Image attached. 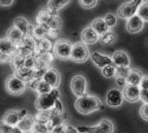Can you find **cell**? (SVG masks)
<instances>
[{
  "label": "cell",
  "mask_w": 148,
  "mask_h": 133,
  "mask_svg": "<svg viewBox=\"0 0 148 133\" xmlns=\"http://www.w3.org/2000/svg\"><path fill=\"white\" fill-rule=\"evenodd\" d=\"M13 133H25L24 131H22L18 127H14V130H13Z\"/></svg>",
  "instance_id": "obj_51"
},
{
  "label": "cell",
  "mask_w": 148,
  "mask_h": 133,
  "mask_svg": "<svg viewBox=\"0 0 148 133\" xmlns=\"http://www.w3.org/2000/svg\"><path fill=\"white\" fill-rule=\"evenodd\" d=\"M29 86L34 91H36L38 96L39 95H44V94H48L52 90V87L50 85H48L46 82H45L43 79L35 80L32 83H31L29 85Z\"/></svg>",
  "instance_id": "obj_21"
},
{
  "label": "cell",
  "mask_w": 148,
  "mask_h": 133,
  "mask_svg": "<svg viewBox=\"0 0 148 133\" xmlns=\"http://www.w3.org/2000/svg\"><path fill=\"white\" fill-rule=\"evenodd\" d=\"M55 100L52 96L48 94L39 95L35 101V108L38 110H49L54 109Z\"/></svg>",
  "instance_id": "obj_11"
},
{
  "label": "cell",
  "mask_w": 148,
  "mask_h": 133,
  "mask_svg": "<svg viewBox=\"0 0 148 133\" xmlns=\"http://www.w3.org/2000/svg\"><path fill=\"white\" fill-rule=\"evenodd\" d=\"M123 91L119 89H111L106 97V103L110 107H119L124 102Z\"/></svg>",
  "instance_id": "obj_10"
},
{
  "label": "cell",
  "mask_w": 148,
  "mask_h": 133,
  "mask_svg": "<svg viewBox=\"0 0 148 133\" xmlns=\"http://www.w3.org/2000/svg\"><path fill=\"white\" fill-rule=\"evenodd\" d=\"M12 58V56L0 52V63H5L11 62Z\"/></svg>",
  "instance_id": "obj_46"
},
{
  "label": "cell",
  "mask_w": 148,
  "mask_h": 133,
  "mask_svg": "<svg viewBox=\"0 0 148 133\" xmlns=\"http://www.w3.org/2000/svg\"><path fill=\"white\" fill-rule=\"evenodd\" d=\"M51 30L45 25H36L33 26L32 36L38 41L43 38H49Z\"/></svg>",
  "instance_id": "obj_20"
},
{
  "label": "cell",
  "mask_w": 148,
  "mask_h": 133,
  "mask_svg": "<svg viewBox=\"0 0 148 133\" xmlns=\"http://www.w3.org/2000/svg\"><path fill=\"white\" fill-rule=\"evenodd\" d=\"M6 38H8L10 41L14 43L17 45H19V44L22 42V40L25 38V35L22 31H20L18 28L12 26L9 28L6 31Z\"/></svg>",
  "instance_id": "obj_24"
},
{
  "label": "cell",
  "mask_w": 148,
  "mask_h": 133,
  "mask_svg": "<svg viewBox=\"0 0 148 133\" xmlns=\"http://www.w3.org/2000/svg\"><path fill=\"white\" fill-rule=\"evenodd\" d=\"M14 127L5 123L2 119L0 120V133H13Z\"/></svg>",
  "instance_id": "obj_38"
},
{
  "label": "cell",
  "mask_w": 148,
  "mask_h": 133,
  "mask_svg": "<svg viewBox=\"0 0 148 133\" xmlns=\"http://www.w3.org/2000/svg\"><path fill=\"white\" fill-rule=\"evenodd\" d=\"M54 59L53 53L44 52L35 55V69L38 70H48L51 62Z\"/></svg>",
  "instance_id": "obj_9"
},
{
  "label": "cell",
  "mask_w": 148,
  "mask_h": 133,
  "mask_svg": "<svg viewBox=\"0 0 148 133\" xmlns=\"http://www.w3.org/2000/svg\"><path fill=\"white\" fill-rule=\"evenodd\" d=\"M102 75L106 78H112L117 77V67L112 63L106 65V67L101 69Z\"/></svg>",
  "instance_id": "obj_32"
},
{
  "label": "cell",
  "mask_w": 148,
  "mask_h": 133,
  "mask_svg": "<svg viewBox=\"0 0 148 133\" xmlns=\"http://www.w3.org/2000/svg\"><path fill=\"white\" fill-rule=\"evenodd\" d=\"M143 74L141 72H139L138 70H135V69H132L130 73L128 74V76L126 77V81H127V85H139L140 81L142 79Z\"/></svg>",
  "instance_id": "obj_30"
},
{
  "label": "cell",
  "mask_w": 148,
  "mask_h": 133,
  "mask_svg": "<svg viewBox=\"0 0 148 133\" xmlns=\"http://www.w3.org/2000/svg\"><path fill=\"white\" fill-rule=\"evenodd\" d=\"M124 98L129 103H135L140 99L141 96V89L138 85H127L123 89Z\"/></svg>",
  "instance_id": "obj_12"
},
{
  "label": "cell",
  "mask_w": 148,
  "mask_h": 133,
  "mask_svg": "<svg viewBox=\"0 0 148 133\" xmlns=\"http://www.w3.org/2000/svg\"><path fill=\"white\" fill-rule=\"evenodd\" d=\"M42 79L48 85H50L52 88H58L60 85L61 77L58 70L54 68H49L44 74Z\"/></svg>",
  "instance_id": "obj_13"
},
{
  "label": "cell",
  "mask_w": 148,
  "mask_h": 133,
  "mask_svg": "<svg viewBox=\"0 0 148 133\" xmlns=\"http://www.w3.org/2000/svg\"><path fill=\"white\" fill-rule=\"evenodd\" d=\"M139 114L143 119L148 121V104H143V105L140 107Z\"/></svg>",
  "instance_id": "obj_42"
},
{
  "label": "cell",
  "mask_w": 148,
  "mask_h": 133,
  "mask_svg": "<svg viewBox=\"0 0 148 133\" xmlns=\"http://www.w3.org/2000/svg\"><path fill=\"white\" fill-rule=\"evenodd\" d=\"M54 109L60 112V113H64V106L60 101V99H56L55 100V105H54Z\"/></svg>",
  "instance_id": "obj_47"
},
{
  "label": "cell",
  "mask_w": 148,
  "mask_h": 133,
  "mask_svg": "<svg viewBox=\"0 0 148 133\" xmlns=\"http://www.w3.org/2000/svg\"><path fill=\"white\" fill-rule=\"evenodd\" d=\"M112 63L116 67H129L130 57L128 54L123 50H117L112 56Z\"/></svg>",
  "instance_id": "obj_14"
},
{
  "label": "cell",
  "mask_w": 148,
  "mask_h": 133,
  "mask_svg": "<svg viewBox=\"0 0 148 133\" xmlns=\"http://www.w3.org/2000/svg\"><path fill=\"white\" fill-rule=\"evenodd\" d=\"M90 57L91 54L89 49L85 43L79 42L72 45V50L70 57L71 60L77 63H84L87 61Z\"/></svg>",
  "instance_id": "obj_3"
},
{
  "label": "cell",
  "mask_w": 148,
  "mask_h": 133,
  "mask_svg": "<svg viewBox=\"0 0 148 133\" xmlns=\"http://www.w3.org/2000/svg\"><path fill=\"white\" fill-rule=\"evenodd\" d=\"M25 57H24L23 55L17 53L16 55H14L11 60V66L13 70V72L18 71L22 68L25 67Z\"/></svg>",
  "instance_id": "obj_29"
},
{
  "label": "cell",
  "mask_w": 148,
  "mask_h": 133,
  "mask_svg": "<svg viewBox=\"0 0 148 133\" xmlns=\"http://www.w3.org/2000/svg\"><path fill=\"white\" fill-rule=\"evenodd\" d=\"M138 86L142 91H148V75H143Z\"/></svg>",
  "instance_id": "obj_45"
},
{
  "label": "cell",
  "mask_w": 148,
  "mask_h": 133,
  "mask_svg": "<svg viewBox=\"0 0 148 133\" xmlns=\"http://www.w3.org/2000/svg\"><path fill=\"white\" fill-rule=\"evenodd\" d=\"M144 20L137 14L129 18L126 22V31L130 33H138L144 27Z\"/></svg>",
  "instance_id": "obj_15"
},
{
  "label": "cell",
  "mask_w": 148,
  "mask_h": 133,
  "mask_svg": "<svg viewBox=\"0 0 148 133\" xmlns=\"http://www.w3.org/2000/svg\"><path fill=\"white\" fill-rule=\"evenodd\" d=\"M75 107L79 113L87 115L102 108V102L98 97L86 95L77 98Z\"/></svg>",
  "instance_id": "obj_1"
},
{
  "label": "cell",
  "mask_w": 148,
  "mask_h": 133,
  "mask_svg": "<svg viewBox=\"0 0 148 133\" xmlns=\"http://www.w3.org/2000/svg\"><path fill=\"white\" fill-rule=\"evenodd\" d=\"M13 3H14V0H0V6L9 7V6H12Z\"/></svg>",
  "instance_id": "obj_48"
},
{
  "label": "cell",
  "mask_w": 148,
  "mask_h": 133,
  "mask_svg": "<svg viewBox=\"0 0 148 133\" xmlns=\"http://www.w3.org/2000/svg\"><path fill=\"white\" fill-rule=\"evenodd\" d=\"M104 19H105L106 25L109 26V28L113 27V26L117 24V17H116L114 14H112V13H108V14H106V15L105 16Z\"/></svg>",
  "instance_id": "obj_37"
},
{
  "label": "cell",
  "mask_w": 148,
  "mask_h": 133,
  "mask_svg": "<svg viewBox=\"0 0 148 133\" xmlns=\"http://www.w3.org/2000/svg\"><path fill=\"white\" fill-rule=\"evenodd\" d=\"M31 133H34V132H31Z\"/></svg>",
  "instance_id": "obj_52"
},
{
  "label": "cell",
  "mask_w": 148,
  "mask_h": 133,
  "mask_svg": "<svg viewBox=\"0 0 148 133\" xmlns=\"http://www.w3.org/2000/svg\"><path fill=\"white\" fill-rule=\"evenodd\" d=\"M142 2L143 0H132L131 2L122 5L117 12L118 17L128 20L129 18L137 14L138 7L143 4Z\"/></svg>",
  "instance_id": "obj_6"
},
{
  "label": "cell",
  "mask_w": 148,
  "mask_h": 133,
  "mask_svg": "<svg viewBox=\"0 0 148 133\" xmlns=\"http://www.w3.org/2000/svg\"><path fill=\"white\" fill-rule=\"evenodd\" d=\"M50 94L52 96V98L54 99H59V98H60V91H58V88H52Z\"/></svg>",
  "instance_id": "obj_50"
},
{
  "label": "cell",
  "mask_w": 148,
  "mask_h": 133,
  "mask_svg": "<svg viewBox=\"0 0 148 133\" xmlns=\"http://www.w3.org/2000/svg\"><path fill=\"white\" fill-rule=\"evenodd\" d=\"M98 0H79V3L82 7L86 9H91L97 5Z\"/></svg>",
  "instance_id": "obj_39"
},
{
  "label": "cell",
  "mask_w": 148,
  "mask_h": 133,
  "mask_svg": "<svg viewBox=\"0 0 148 133\" xmlns=\"http://www.w3.org/2000/svg\"><path fill=\"white\" fill-rule=\"evenodd\" d=\"M72 45L73 44H71V42L65 39H60L57 41L53 45V50H52L54 57L61 60L70 59Z\"/></svg>",
  "instance_id": "obj_4"
},
{
  "label": "cell",
  "mask_w": 148,
  "mask_h": 133,
  "mask_svg": "<svg viewBox=\"0 0 148 133\" xmlns=\"http://www.w3.org/2000/svg\"><path fill=\"white\" fill-rule=\"evenodd\" d=\"M91 58H92V61L93 62V63L97 66V67H99L100 69H103L106 65L113 63L112 57L104 55V54L97 52V51L91 54Z\"/></svg>",
  "instance_id": "obj_16"
},
{
  "label": "cell",
  "mask_w": 148,
  "mask_h": 133,
  "mask_svg": "<svg viewBox=\"0 0 148 133\" xmlns=\"http://www.w3.org/2000/svg\"><path fill=\"white\" fill-rule=\"evenodd\" d=\"M14 27L18 28L20 31L23 32L25 36L26 35H31L33 26L30 24V22L24 17H18L14 19L13 21V25Z\"/></svg>",
  "instance_id": "obj_19"
},
{
  "label": "cell",
  "mask_w": 148,
  "mask_h": 133,
  "mask_svg": "<svg viewBox=\"0 0 148 133\" xmlns=\"http://www.w3.org/2000/svg\"><path fill=\"white\" fill-rule=\"evenodd\" d=\"M36 49H37V40L32 35H26L25 36L24 39L18 45V53L27 57L35 55Z\"/></svg>",
  "instance_id": "obj_7"
},
{
  "label": "cell",
  "mask_w": 148,
  "mask_h": 133,
  "mask_svg": "<svg viewBox=\"0 0 148 133\" xmlns=\"http://www.w3.org/2000/svg\"><path fill=\"white\" fill-rule=\"evenodd\" d=\"M79 133H113L114 125L107 118H103L97 125L85 126L80 125L77 128Z\"/></svg>",
  "instance_id": "obj_2"
},
{
  "label": "cell",
  "mask_w": 148,
  "mask_h": 133,
  "mask_svg": "<svg viewBox=\"0 0 148 133\" xmlns=\"http://www.w3.org/2000/svg\"><path fill=\"white\" fill-rule=\"evenodd\" d=\"M117 39V36L114 32L111 31H108L107 32H106L105 34L101 35L100 36V40L101 42L104 44H106V45H110V44H112L113 43H115Z\"/></svg>",
  "instance_id": "obj_33"
},
{
  "label": "cell",
  "mask_w": 148,
  "mask_h": 133,
  "mask_svg": "<svg viewBox=\"0 0 148 133\" xmlns=\"http://www.w3.org/2000/svg\"><path fill=\"white\" fill-rule=\"evenodd\" d=\"M140 100H141L144 104H148V91H142V90H141Z\"/></svg>",
  "instance_id": "obj_49"
},
{
  "label": "cell",
  "mask_w": 148,
  "mask_h": 133,
  "mask_svg": "<svg viewBox=\"0 0 148 133\" xmlns=\"http://www.w3.org/2000/svg\"><path fill=\"white\" fill-rule=\"evenodd\" d=\"M27 86L28 85L25 82H24L18 77H16L14 74L11 75L5 82V87H6L7 91L10 94L15 95V96L23 94L25 91Z\"/></svg>",
  "instance_id": "obj_5"
},
{
  "label": "cell",
  "mask_w": 148,
  "mask_h": 133,
  "mask_svg": "<svg viewBox=\"0 0 148 133\" xmlns=\"http://www.w3.org/2000/svg\"><path fill=\"white\" fill-rule=\"evenodd\" d=\"M116 85H118V87L119 88H125L127 85V81H126V78L121 77V76H117L116 77Z\"/></svg>",
  "instance_id": "obj_44"
},
{
  "label": "cell",
  "mask_w": 148,
  "mask_h": 133,
  "mask_svg": "<svg viewBox=\"0 0 148 133\" xmlns=\"http://www.w3.org/2000/svg\"><path fill=\"white\" fill-rule=\"evenodd\" d=\"M71 89L73 94L78 98L87 95V82L84 76L76 75L71 81Z\"/></svg>",
  "instance_id": "obj_8"
},
{
  "label": "cell",
  "mask_w": 148,
  "mask_h": 133,
  "mask_svg": "<svg viewBox=\"0 0 148 133\" xmlns=\"http://www.w3.org/2000/svg\"><path fill=\"white\" fill-rule=\"evenodd\" d=\"M99 36L105 34L106 32H107L109 31V26L106 25V21L104 18H96L94 19L91 25H90Z\"/></svg>",
  "instance_id": "obj_26"
},
{
  "label": "cell",
  "mask_w": 148,
  "mask_h": 133,
  "mask_svg": "<svg viewBox=\"0 0 148 133\" xmlns=\"http://www.w3.org/2000/svg\"><path fill=\"white\" fill-rule=\"evenodd\" d=\"M130 67H117V76H121L126 78L131 72Z\"/></svg>",
  "instance_id": "obj_41"
},
{
  "label": "cell",
  "mask_w": 148,
  "mask_h": 133,
  "mask_svg": "<svg viewBox=\"0 0 148 133\" xmlns=\"http://www.w3.org/2000/svg\"><path fill=\"white\" fill-rule=\"evenodd\" d=\"M51 50H53L51 41L49 38H43L37 41V49L35 55L44 52H50Z\"/></svg>",
  "instance_id": "obj_27"
},
{
  "label": "cell",
  "mask_w": 148,
  "mask_h": 133,
  "mask_svg": "<svg viewBox=\"0 0 148 133\" xmlns=\"http://www.w3.org/2000/svg\"><path fill=\"white\" fill-rule=\"evenodd\" d=\"M35 123H36L35 117L33 116L28 114L26 117H25L24 118H22L20 120V122L18 123L17 127H18L25 133H31L33 130Z\"/></svg>",
  "instance_id": "obj_23"
},
{
  "label": "cell",
  "mask_w": 148,
  "mask_h": 133,
  "mask_svg": "<svg viewBox=\"0 0 148 133\" xmlns=\"http://www.w3.org/2000/svg\"><path fill=\"white\" fill-rule=\"evenodd\" d=\"M52 15H55V14L51 13L47 10H44V11L39 12L38 14L37 15V17H36L37 25H46Z\"/></svg>",
  "instance_id": "obj_31"
},
{
  "label": "cell",
  "mask_w": 148,
  "mask_h": 133,
  "mask_svg": "<svg viewBox=\"0 0 148 133\" xmlns=\"http://www.w3.org/2000/svg\"><path fill=\"white\" fill-rule=\"evenodd\" d=\"M81 39L86 44H93L100 39V36L91 26H87L81 32Z\"/></svg>",
  "instance_id": "obj_18"
},
{
  "label": "cell",
  "mask_w": 148,
  "mask_h": 133,
  "mask_svg": "<svg viewBox=\"0 0 148 133\" xmlns=\"http://www.w3.org/2000/svg\"><path fill=\"white\" fill-rule=\"evenodd\" d=\"M46 25L51 30L58 31V29L60 28V25H61V20H60V18H59V17L58 15H52Z\"/></svg>",
  "instance_id": "obj_34"
},
{
  "label": "cell",
  "mask_w": 148,
  "mask_h": 133,
  "mask_svg": "<svg viewBox=\"0 0 148 133\" xmlns=\"http://www.w3.org/2000/svg\"><path fill=\"white\" fill-rule=\"evenodd\" d=\"M25 67L29 69H35V55L27 57L25 58Z\"/></svg>",
  "instance_id": "obj_40"
},
{
  "label": "cell",
  "mask_w": 148,
  "mask_h": 133,
  "mask_svg": "<svg viewBox=\"0 0 148 133\" xmlns=\"http://www.w3.org/2000/svg\"><path fill=\"white\" fill-rule=\"evenodd\" d=\"M22 119V117L20 115L19 110H10L8 111H6L2 118V120L8 123L9 125L12 126V127H16L18 126V123L20 122V120Z\"/></svg>",
  "instance_id": "obj_22"
},
{
  "label": "cell",
  "mask_w": 148,
  "mask_h": 133,
  "mask_svg": "<svg viewBox=\"0 0 148 133\" xmlns=\"http://www.w3.org/2000/svg\"><path fill=\"white\" fill-rule=\"evenodd\" d=\"M71 2V0H48L46 5V10L52 14L57 15V12L67 5Z\"/></svg>",
  "instance_id": "obj_25"
},
{
  "label": "cell",
  "mask_w": 148,
  "mask_h": 133,
  "mask_svg": "<svg viewBox=\"0 0 148 133\" xmlns=\"http://www.w3.org/2000/svg\"><path fill=\"white\" fill-rule=\"evenodd\" d=\"M137 15L140 17L144 21L148 22V2L143 3L137 12Z\"/></svg>",
  "instance_id": "obj_35"
},
{
  "label": "cell",
  "mask_w": 148,
  "mask_h": 133,
  "mask_svg": "<svg viewBox=\"0 0 148 133\" xmlns=\"http://www.w3.org/2000/svg\"><path fill=\"white\" fill-rule=\"evenodd\" d=\"M54 111H55L54 109L49 110H38L34 116L36 122L44 123H48L53 117Z\"/></svg>",
  "instance_id": "obj_28"
},
{
  "label": "cell",
  "mask_w": 148,
  "mask_h": 133,
  "mask_svg": "<svg viewBox=\"0 0 148 133\" xmlns=\"http://www.w3.org/2000/svg\"><path fill=\"white\" fill-rule=\"evenodd\" d=\"M51 133H67V125L64 123L58 125L51 130Z\"/></svg>",
  "instance_id": "obj_43"
},
{
  "label": "cell",
  "mask_w": 148,
  "mask_h": 133,
  "mask_svg": "<svg viewBox=\"0 0 148 133\" xmlns=\"http://www.w3.org/2000/svg\"><path fill=\"white\" fill-rule=\"evenodd\" d=\"M0 52L13 57L18 52V45L15 44L8 38H0Z\"/></svg>",
  "instance_id": "obj_17"
},
{
  "label": "cell",
  "mask_w": 148,
  "mask_h": 133,
  "mask_svg": "<svg viewBox=\"0 0 148 133\" xmlns=\"http://www.w3.org/2000/svg\"><path fill=\"white\" fill-rule=\"evenodd\" d=\"M32 132L34 133H51V130L46 123L36 122Z\"/></svg>",
  "instance_id": "obj_36"
}]
</instances>
